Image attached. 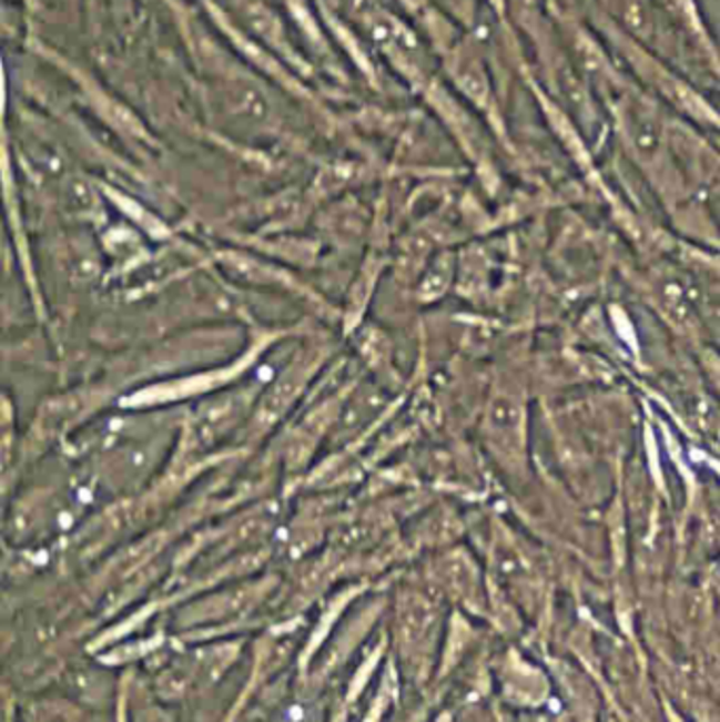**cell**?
<instances>
[{
    "label": "cell",
    "instance_id": "cell-1",
    "mask_svg": "<svg viewBox=\"0 0 720 722\" xmlns=\"http://www.w3.org/2000/svg\"><path fill=\"white\" fill-rule=\"evenodd\" d=\"M633 67L640 68V72L645 77L651 79V85H653L661 95H666L672 104H677L678 109L687 110L689 114L693 116H699V119H706V121H714V114L712 110L708 109L701 98L693 93V89L687 88L680 79H677L672 72L663 70L659 64H655L651 60L647 58H633Z\"/></svg>",
    "mask_w": 720,
    "mask_h": 722
}]
</instances>
